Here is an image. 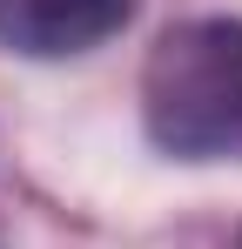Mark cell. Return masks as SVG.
I'll list each match as a JSON object with an SVG mask.
<instances>
[{
    "mask_svg": "<svg viewBox=\"0 0 242 249\" xmlns=\"http://www.w3.org/2000/svg\"><path fill=\"white\" fill-rule=\"evenodd\" d=\"M148 135L168 155H242V27L236 20H189L168 27L148 54Z\"/></svg>",
    "mask_w": 242,
    "mask_h": 249,
    "instance_id": "cell-1",
    "label": "cell"
},
{
    "mask_svg": "<svg viewBox=\"0 0 242 249\" xmlns=\"http://www.w3.org/2000/svg\"><path fill=\"white\" fill-rule=\"evenodd\" d=\"M128 14H135V0H0V47L34 54V61L81 54V47L121 34Z\"/></svg>",
    "mask_w": 242,
    "mask_h": 249,
    "instance_id": "cell-2",
    "label": "cell"
}]
</instances>
